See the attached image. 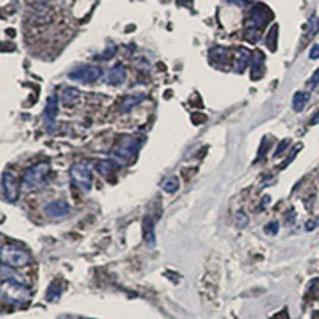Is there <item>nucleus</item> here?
<instances>
[{
	"label": "nucleus",
	"instance_id": "obj_1",
	"mask_svg": "<svg viewBox=\"0 0 319 319\" xmlns=\"http://www.w3.org/2000/svg\"><path fill=\"white\" fill-rule=\"evenodd\" d=\"M50 173V163L40 161L27 168L23 174V185L26 190H38L46 185V176Z\"/></svg>",
	"mask_w": 319,
	"mask_h": 319
},
{
	"label": "nucleus",
	"instance_id": "obj_2",
	"mask_svg": "<svg viewBox=\"0 0 319 319\" xmlns=\"http://www.w3.org/2000/svg\"><path fill=\"white\" fill-rule=\"evenodd\" d=\"M271 13L265 5H255L252 10H250V15L248 18V24H246V38L250 42H257L259 38V31L263 26L268 23Z\"/></svg>",
	"mask_w": 319,
	"mask_h": 319
},
{
	"label": "nucleus",
	"instance_id": "obj_3",
	"mask_svg": "<svg viewBox=\"0 0 319 319\" xmlns=\"http://www.w3.org/2000/svg\"><path fill=\"white\" fill-rule=\"evenodd\" d=\"M2 263H6V265H13V267H23L27 265L31 262V254L27 252L26 249L16 246V244H3L2 250Z\"/></svg>",
	"mask_w": 319,
	"mask_h": 319
},
{
	"label": "nucleus",
	"instance_id": "obj_4",
	"mask_svg": "<svg viewBox=\"0 0 319 319\" xmlns=\"http://www.w3.org/2000/svg\"><path fill=\"white\" fill-rule=\"evenodd\" d=\"M69 173H71L72 180L75 182L83 192H90L91 185H93V177H91V171H90V168H88L86 163H83V161L73 163L69 169Z\"/></svg>",
	"mask_w": 319,
	"mask_h": 319
},
{
	"label": "nucleus",
	"instance_id": "obj_5",
	"mask_svg": "<svg viewBox=\"0 0 319 319\" xmlns=\"http://www.w3.org/2000/svg\"><path fill=\"white\" fill-rule=\"evenodd\" d=\"M101 75H103V71H101L98 66H91V64L78 66L73 71L69 72V78L71 80L83 81V83H93V81L99 80Z\"/></svg>",
	"mask_w": 319,
	"mask_h": 319
},
{
	"label": "nucleus",
	"instance_id": "obj_6",
	"mask_svg": "<svg viewBox=\"0 0 319 319\" xmlns=\"http://www.w3.org/2000/svg\"><path fill=\"white\" fill-rule=\"evenodd\" d=\"M138 145H139L138 141H136L134 138H131V136H126V138H123V141H121V145L115 147L113 158L118 160V161H121V160H123V161H131L136 150H138Z\"/></svg>",
	"mask_w": 319,
	"mask_h": 319
},
{
	"label": "nucleus",
	"instance_id": "obj_7",
	"mask_svg": "<svg viewBox=\"0 0 319 319\" xmlns=\"http://www.w3.org/2000/svg\"><path fill=\"white\" fill-rule=\"evenodd\" d=\"M2 196L8 203H15L19 198V185L10 171H5L2 174Z\"/></svg>",
	"mask_w": 319,
	"mask_h": 319
},
{
	"label": "nucleus",
	"instance_id": "obj_8",
	"mask_svg": "<svg viewBox=\"0 0 319 319\" xmlns=\"http://www.w3.org/2000/svg\"><path fill=\"white\" fill-rule=\"evenodd\" d=\"M58 112H59V98L56 94H50L48 99H46V104H45V112H43V117H45V123L48 130H53L54 128V120L58 117Z\"/></svg>",
	"mask_w": 319,
	"mask_h": 319
},
{
	"label": "nucleus",
	"instance_id": "obj_9",
	"mask_svg": "<svg viewBox=\"0 0 319 319\" xmlns=\"http://www.w3.org/2000/svg\"><path fill=\"white\" fill-rule=\"evenodd\" d=\"M43 211L51 219H61V217H66L71 213V205L66 200H54L45 206Z\"/></svg>",
	"mask_w": 319,
	"mask_h": 319
},
{
	"label": "nucleus",
	"instance_id": "obj_10",
	"mask_svg": "<svg viewBox=\"0 0 319 319\" xmlns=\"http://www.w3.org/2000/svg\"><path fill=\"white\" fill-rule=\"evenodd\" d=\"M126 80V71L125 67L121 66V63L113 64L107 72V83H110L113 86H118L121 83H125Z\"/></svg>",
	"mask_w": 319,
	"mask_h": 319
},
{
	"label": "nucleus",
	"instance_id": "obj_11",
	"mask_svg": "<svg viewBox=\"0 0 319 319\" xmlns=\"http://www.w3.org/2000/svg\"><path fill=\"white\" fill-rule=\"evenodd\" d=\"M144 99H145V94H144V93L128 94V96H125L123 101H121V104H120V112H121V113L130 112L131 108H134L136 106H139Z\"/></svg>",
	"mask_w": 319,
	"mask_h": 319
},
{
	"label": "nucleus",
	"instance_id": "obj_12",
	"mask_svg": "<svg viewBox=\"0 0 319 319\" xmlns=\"http://www.w3.org/2000/svg\"><path fill=\"white\" fill-rule=\"evenodd\" d=\"M250 58H252V53H249L246 48H238L236 50V56H235V71L236 72H244L246 67L250 64Z\"/></svg>",
	"mask_w": 319,
	"mask_h": 319
},
{
	"label": "nucleus",
	"instance_id": "obj_13",
	"mask_svg": "<svg viewBox=\"0 0 319 319\" xmlns=\"http://www.w3.org/2000/svg\"><path fill=\"white\" fill-rule=\"evenodd\" d=\"M142 230H144V241L148 246H155V243H157V236H155V219H152L150 215H145Z\"/></svg>",
	"mask_w": 319,
	"mask_h": 319
},
{
	"label": "nucleus",
	"instance_id": "obj_14",
	"mask_svg": "<svg viewBox=\"0 0 319 319\" xmlns=\"http://www.w3.org/2000/svg\"><path fill=\"white\" fill-rule=\"evenodd\" d=\"M262 64H263V53L259 51V50H255L252 53V58H250V71H252L250 77H252V80H257V78H260L263 75Z\"/></svg>",
	"mask_w": 319,
	"mask_h": 319
},
{
	"label": "nucleus",
	"instance_id": "obj_15",
	"mask_svg": "<svg viewBox=\"0 0 319 319\" xmlns=\"http://www.w3.org/2000/svg\"><path fill=\"white\" fill-rule=\"evenodd\" d=\"M311 99V94L308 91H297L294 94V99H292V107L295 112H302L307 104L310 103Z\"/></svg>",
	"mask_w": 319,
	"mask_h": 319
},
{
	"label": "nucleus",
	"instance_id": "obj_16",
	"mask_svg": "<svg viewBox=\"0 0 319 319\" xmlns=\"http://www.w3.org/2000/svg\"><path fill=\"white\" fill-rule=\"evenodd\" d=\"M179 187H180V182H179V179H177V176H171V177H168V179L161 184L163 192L169 193V195H173V193L177 192Z\"/></svg>",
	"mask_w": 319,
	"mask_h": 319
},
{
	"label": "nucleus",
	"instance_id": "obj_17",
	"mask_svg": "<svg viewBox=\"0 0 319 319\" xmlns=\"http://www.w3.org/2000/svg\"><path fill=\"white\" fill-rule=\"evenodd\" d=\"M117 168V163H115L113 160H101L96 163V169H98V173L99 174H103V176H107V174H110L113 173V169Z\"/></svg>",
	"mask_w": 319,
	"mask_h": 319
},
{
	"label": "nucleus",
	"instance_id": "obj_18",
	"mask_svg": "<svg viewBox=\"0 0 319 319\" xmlns=\"http://www.w3.org/2000/svg\"><path fill=\"white\" fill-rule=\"evenodd\" d=\"M63 101L66 104H72V103H75V101L80 98V91L77 90V88H72V86H69V88H66V90L63 91Z\"/></svg>",
	"mask_w": 319,
	"mask_h": 319
},
{
	"label": "nucleus",
	"instance_id": "obj_19",
	"mask_svg": "<svg viewBox=\"0 0 319 319\" xmlns=\"http://www.w3.org/2000/svg\"><path fill=\"white\" fill-rule=\"evenodd\" d=\"M209 56L213 58V61H223V63H225L227 48H223V46H214V48L209 51Z\"/></svg>",
	"mask_w": 319,
	"mask_h": 319
},
{
	"label": "nucleus",
	"instance_id": "obj_20",
	"mask_svg": "<svg viewBox=\"0 0 319 319\" xmlns=\"http://www.w3.org/2000/svg\"><path fill=\"white\" fill-rule=\"evenodd\" d=\"M276 35H278V26H273L268 32V37H267V45L271 51L276 50Z\"/></svg>",
	"mask_w": 319,
	"mask_h": 319
},
{
	"label": "nucleus",
	"instance_id": "obj_21",
	"mask_svg": "<svg viewBox=\"0 0 319 319\" xmlns=\"http://www.w3.org/2000/svg\"><path fill=\"white\" fill-rule=\"evenodd\" d=\"M248 223H249V217H248L246 213H244V211L236 213V225H238L240 228H244Z\"/></svg>",
	"mask_w": 319,
	"mask_h": 319
},
{
	"label": "nucleus",
	"instance_id": "obj_22",
	"mask_svg": "<svg viewBox=\"0 0 319 319\" xmlns=\"http://www.w3.org/2000/svg\"><path fill=\"white\" fill-rule=\"evenodd\" d=\"M318 31H319V18L318 19H311V26H310V29H308V32H307V40H310L311 37H315L316 34H318Z\"/></svg>",
	"mask_w": 319,
	"mask_h": 319
},
{
	"label": "nucleus",
	"instance_id": "obj_23",
	"mask_svg": "<svg viewBox=\"0 0 319 319\" xmlns=\"http://www.w3.org/2000/svg\"><path fill=\"white\" fill-rule=\"evenodd\" d=\"M287 145H289V139H283V141L280 142V145H278V148L275 150L273 157H280V155H281L283 152H286Z\"/></svg>",
	"mask_w": 319,
	"mask_h": 319
},
{
	"label": "nucleus",
	"instance_id": "obj_24",
	"mask_svg": "<svg viewBox=\"0 0 319 319\" xmlns=\"http://www.w3.org/2000/svg\"><path fill=\"white\" fill-rule=\"evenodd\" d=\"M278 232H280V223L278 222H270L265 227V233H268V235H276Z\"/></svg>",
	"mask_w": 319,
	"mask_h": 319
},
{
	"label": "nucleus",
	"instance_id": "obj_25",
	"mask_svg": "<svg viewBox=\"0 0 319 319\" xmlns=\"http://www.w3.org/2000/svg\"><path fill=\"white\" fill-rule=\"evenodd\" d=\"M319 85V67L313 72V75H311L310 81H308V86L310 88H316Z\"/></svg>",
	"mask_w": 319,
	"mask_h": 319
},
{
	"label": "nucleus",
	"instance_id": "obj_26",
	"mask_svg": "<svg viewBox=\"0 0 319 319\" xmlns=\"http://www.w3.org/2000/svg\"><path fill=\"white\" fill-rule=\"evenodd\" d=\"M318 225H319V219L318 217H313V219H310L308 222H307V228L308 232H311V230H315V228H318Z\"/></svg>",
	"mask_w": 319,
	"mask_h": 319
},
{
	"label": "nucleus",
	"instance_id": "obj_27",
	"mask_svg": "<svg viewBox=\"0 0 319 319\" xmlns=\"http://www.w3.org/2000/svg\"><path fill=\"white\" fill-rule=\"evenodd\" d=\"M310 59H319V45H313V46H311Z\"/></svg>",
	"mask_w": 319,
	"mask_h": 319
},
{
	"label": "nucleus",
	"instance_id": "obj_28",
	"mask_svg": "<svg viewBox=\"0 0 319 319\" xmlns=\"http://www.w3.org/2000/svg\"><path fill=\"white\" fill-rule=\"evenodd\" d=\"M294 219H295V211H294L292 208H290L289 211H287V214H286V222H287V223H292Z\"/></svg>",
	"mask_w": 319,
	"mask_h": 319
},
{
	"label": "nucleus",
	"instance_id": "obj_29",
	"mask_svg": "<svg viewBox=\"0 0 319 319\" xmlns=\"http://www.w3.org/2000/svg\"><path fill=\"white\" fill-rule=\"evenodd\" d=\"M311 125H318L319 123V112H316L313 117H311V121H310Z\"/></svg>",
	"mask_w": 319,
	"mask_h": 319
}]
</instances>
